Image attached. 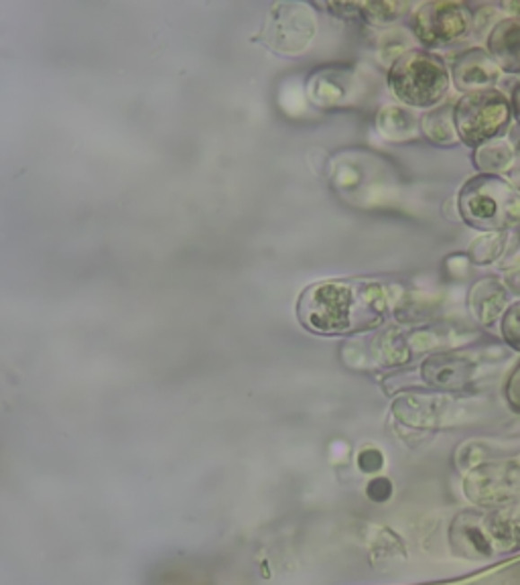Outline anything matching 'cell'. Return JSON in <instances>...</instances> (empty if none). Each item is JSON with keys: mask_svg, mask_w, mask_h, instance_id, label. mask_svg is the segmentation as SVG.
Wrapping results in <instances>:
<instances>
[{"mask_svg": "<svg viewBox=\"0 0 520 585\" xmlns=\"http://www.w3.org/2000/svg\"><path fill=\"white\" fill-rule=\"evenodd\" d=\"M358 314V295L354 285L323 283L307 288L299 301V317L309 330L339 333L352 330Z\"/></svg>", "mask_w": 520, "mask_h": 585, "instance_id": "6da1fadb", "label": "cell"}, {"mask_svg": "<svg viewBox=\"0 0 520 585\" xmlns=\"http://www.w3.org/2000/svg\"><path fill=\"white\" fill-rule=\"evenodd\" d=\"M391 85L402 102L431 106L445 93L449 77L441 61L431 53L410 51L394 64Z\"/></svg>", "mask_w": 520, "mask_h": 585, "instance_id": "7a4b0ae2", "label": "cell"}, {"mask_svg": "<svg viewBox=\"0 0 520 585\" xmlns=\"http://www.w3.org/2000/svg\"><path fill=\"white\" fill-rule=\"evenodd\" d=\"M508 104L498 92H473L455 108V130L468 145H480L507 127Z\"/></svg>", "mask_w": 520, "mask_h": 585, "instance_id": "3957f363", "label": "cell"}, {"mask_svg": "<svg viewBox=\"0 0 520 585\" xmlns=\"http://www.w3.org/2000/svg\"><path fill=\"white\" fill-rule=\"evenodd\" d=\"M468 21L455 4H427L415 17V31L425 43H444L463 35Z\"/></svg>", "mask_w": 520, "mask_h": 585, "instance_id": "277c9868", "label": "cell"}, {"mask_svg": "<svg viewBox=\"0 0 520 585\" xmlns=\"http://www.w3.org/2000/svg\"><path fill=\"white\" fill-rule=\"evenodd\" d=\"M500 183H473L463 191L462 212L468 222L476 224L478 228H498L504 222V216L498 212L500 204L494 198L498 193Z\"/></svg>", "mask_w": 520, "mask_h": 585, "instance_id": "5b68a950", "label": "cell"}, {"mask_svg": "<svg viewBox=\"0 0 520 585\" xmlns=\"http://www.w3.org/2000/svg\"><path fill=\"white\" fill-rule=\"evenodd\" d=\"M454 74L460 88H476V85L494 84L498 80V67H496L494 61L482 51H473L462 56L455 61Z\"/></svg>", "mask_w": 520, "mask_h": 585, "instance_id": "8992f818", "label": "cell"}, {"mask_svg": "<svg viewBox=\"0 0 520 585\" xmlns=\"http://www.w3.org/2000/svg\"><path fill=\"white\" fill-rule=\"evenodd\" d=\"M492 53L510 72H520V19H508L494 31Z\"/></svg>", "mask_w": 520, "mask_h": 585, "instance_id": "52a82bcc", "label": "cell"}, {"mask_svg": "<svg viewBox=\"0 0 520 585\" xmlns=\"http://www.w3.org/2000/svg\"><path fill=\"white\" fill-rule=\"evenodd\" d=\"M423 127L427 135L436 140V143H452L455 138V122L452 119V111L429 114Z\"/></svg>", "mask_w": 520, "mask_h": 585, "instance_id": "ba28073f", "label": "cell"}, {"mask_svg": "<svg viewBox=\"0 0 520 585\" xmlns=\"http://www.w3.org/2000/svg\"><path fill=\"white\" fill-rule=\"evenodd\" d=\"M407 4L401 3H383V4H370V21L378 22V25H386V22H392L401 17L402 11H407Z\"/></svg>", "mask_w": 520, "mask_h": 585, "instance_id": "9c48e42d", "label": "cell"}, {"mask_svg": "<svg viewBox=\"0 0 520 585\" xmlns=\"http://www.w3.org/2000/svg\"><path fill=\"white\" fill-rule=\"evenodd\" d=\"M515 104H516V112H518V119H520V88L515 93Z\"/></svg>", "mask_w": 520, "mask_h": 585, "instance_id": "30bf717a", "label": "cell"}]
</instances>
